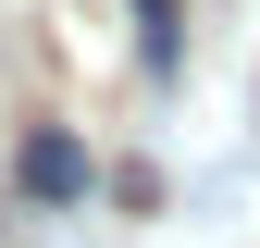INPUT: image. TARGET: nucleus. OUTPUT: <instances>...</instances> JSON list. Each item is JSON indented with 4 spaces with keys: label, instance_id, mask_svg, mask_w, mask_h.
Listing matches in <instances>:
<instances>
[{
    "label": "nucleus",
    "instance_id": "1",
    "mask_svg": "<svg viewBox=\"0 0 260 248\" xmlns=\"http://www.w3.org/2000/svg\"><path fill=\"white\" fill-rule=\"evenodd\" d=\"M25 199H87V149L62 124H25Z\"/></svg>",
    "mask_w": 260,
    "mask_h": 248
},
{
    "label": "nucleus",
    "instance_id": "2",
    "mask_svg": "<svg viewBox=\"0 0 260 248\" xmlns=\"http://www.w3.org/2000/svg\"><path fill=\"white\" fill-rule=\"evenodd\" d=\"M174 50H186V0H137V62L174 75Z\"/></svg>",
    "mask_w": 260,
    "mask_h": 248
}]
</instances>
